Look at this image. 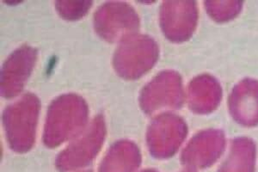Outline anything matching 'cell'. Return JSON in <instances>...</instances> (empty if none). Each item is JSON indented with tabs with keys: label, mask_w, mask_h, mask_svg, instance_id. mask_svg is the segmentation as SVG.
I'll return each instance as SVG.
<instances>
[{
	"label": "cell",
	"mask_w": 258,
	"mask_h": 172,
	"mask_svg": "<svg viewBox=\"0 0 258 172\" xmlns=\"http://www.w3.org/2000/svg\"><path fill=\"white\" fill-rule=\"evenodd\" d=\"M88 107L82 96L63 94L51 102L47 108L43 131V142L56 147L74 138L85 128Z\"/></svg>",
	"instance_id": "cell-1"
},
{
	"label": "cell",
	"mask_w": 258,
	"mask_h": 172,
	"mask_svg": "<svg viewBox=\"0 0 258 172\" xmlns=\"http://www.w3.org/2000/svg\"><path fill=\"white\" fill-rule=\"evenodd\" d=\"M39 111L40 101L33 93L24 94L4 111L6 139L14 152H26L32 148Z\"/></svg>",
	"instance_id": "cell-2"
},
{
	"label": "cell",
	"mask_w": 258,
	"mask_h": 172,
	"mask_svg": "<svg viewBox=\"0 0 258 172\" xmlns=\"http://www.w3.org/2000/svg\"><path fill=\"white\" fill-rule=\"evenodd\" d=\"M159 57L155 40L145 34H133L121 40L114 51L113 65L126 79H138L154 66Z\"/></svg>",
	"instance_id": "cell-3"
},
{
	"label": "cell",
	"mask_w": 258,
	"mask_h": 172,
	"mask_svg": "<svg viewBox=\"0 0 258 172\" xmlns=\"http://www.w3.org/2000/svg\"><path fill=\"white\" fill-rule=\"evenodd\" d=\"M105 135V121L103 116L97 114L57 156L56 168L64 172L88 165L102 148Z\"/></svg>",
	"instance_id": "cell-4"
},
{
	"label": "cell",
	"mask_w": 258,
	"mask_h": 172,
	"mask_svg": "<svg viewBox=\"0 0 258 172\" xmlns=\"http://www.w3.org/2000/svg\"><path fill=\"white\" fill-rule=\"evenodd\" d=\"M139 26L138 13L126 2H107L95 12V30L102 38L109 42L120 41L135 34Z\"/></svg>",
	"instance_id": "cell-5"
},
{
	"label": "cell",
	"mask_w": 258,
	"mask_h": 172,
	"mask_svg": "<svg viewBox=\"0 0 258 172\" xmlns=\"http://www.w3.org/2000/svg\"><path fill=\"white\" fill-rule=\"evenodd\" d=\"M183 102L182 80L173 71H164L141 90V107L145 113L153 114L164 108H178Z\"/></svg>",
	"instance_id": "cell-6"
},
{
	"label": "cell",
	"mask_w": 258,
	"mask_h": 172,
	"mask_svg": "<svg viewBox=\"0 0 258 172\" xmlns=\"http://www.w3.org/2000/svg\"><path fill=\"white\" fill-rule=\"evenodd\" d=\"M186 125L176 114H159L150 123L147 142L151 153L156 158H165L176 150L186 134Z\"/></svg>",
	"instance_id": "cell-7"
},
{
	"label": "cell",
	"mask_w": 258,
	"mask_h": 172,
	"mask_svg": "<svg viewBox=\"0 0 258 172\" xmlns=\"http://www.w3.org/2000/svg\"><path fill=\"white\" fill-rule=\"evenodd\" d=\"M36 58V50L29 45L21 46L8 56L1 72V92L4 97L12 98L23 91Z\"/></svg>",
	"instance_id": "cell-8"
},
{
	"label": "cell",
	"mask_w": 258,
	"mask_h": 172,
	"mask_svg": "<svg viewBox=\"0 0 258 172\" xmlns=\"http://www.w3.org/2000/svg\"><path fill=\"white\" fill-rule=\"evenodd\" d=\"M197 11L194 2H164L160 8L162 29L168 38L184 41L191 35L196 25Z\"/></svg>",
	"instance_id": "cell-9"
},
{
	"label": "cell",
	"mask_w": 258,
	"mask_h": 172,
	"mask_svg": "<svg viewBox=\"0 0 258 172\" xmlns=\"http://www.w3.org/2000/svg\"><path fill=\"white\" fill-rule=\"evenodd\" d=\"M141 163V152L136 144L130 140H119L106 153L98 172H135Z\"/></svg>",
	"instance_id": "cell-10"
},
{
	"label": "cell",
	"mask_w": 258,
	"mask_h": 172,
	"mask_svg": "<svg viewBox=\"0 0 258 172\" xmlns=\"http://www.w3.org/2000/svg\"><path fill=\"white\" fill-rule=\"evenodd\" d=\"M91 1H56L55 7L59 15L68 20L82 18L91 8Z\"/></svg>",
	"instance_id": "cell-11"
},
{
	"label": "cell",
	"mask_w": 258,
	"mask_h": 172,
	"mask_svg": "<svg viewBox=\"0 0 258 172\" xmlns=\"http://www.w3.org/2000/svg\"><path fill=\"white\" fill-rule=\"evenodd\" d=\"M141 172H157L156 170H154V169H144V170H142Z\"/></svg>",
	"instance_id": "cell-12"
},
{
	"label": "cell",
	"mask_w": 258,
	"mask_h": 172,
	"mask_svg": "<svg viewBox=\"0 0 258 172\" xmlns=\"http://www.w3.org/2000/svg\"><path fill=\"white\" fill-rule=\"evenodd\" d=\"M79 172H91V170H83V171H79Z\"/></svg>",
	"instance_id": "cell-13"
}]
</instances>
